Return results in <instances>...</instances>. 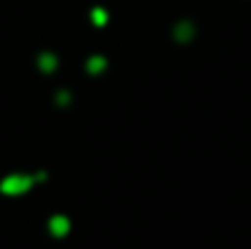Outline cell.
Here are the masks:
<instances>
[{
  "label": "cell",
  "mask_w": 251,
  "mask_h": 249,
  "mask_svg": "<svg viewBox=\"0 0 251 249\" xmlns=\"http://www.w3.org/2000/svg\"><path fill=\"white\" fill-rule=\"evenodd\" d=\"M32 183V178H25V176H7L2 183H0V191L7 193V195H17L22 191H27Z\"/></svg>",
  "instance_id": "cell-1"
},
{
  "label": "cell",
  "mask_w": 251,
  "mask_h": 249,
  "mask_svg": "<svg viewBox=\"0 0 251 249\" xmlns=\"http://www.w3.org/2000/svg\"><path fill=\"white\" fill-rule=\"evenodd\" d=\"M51 232H54V235H66V232H69V222H66L64 218H54V220H51Z\"/></svg>",
  "instance_id": "cell-2"
}]
</instances>
